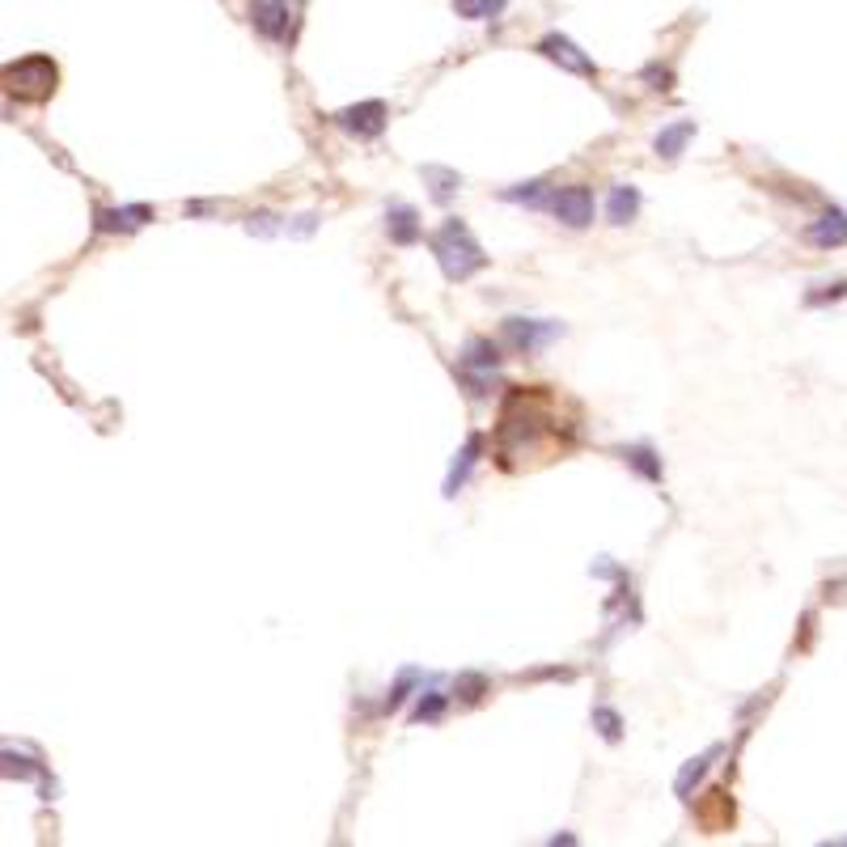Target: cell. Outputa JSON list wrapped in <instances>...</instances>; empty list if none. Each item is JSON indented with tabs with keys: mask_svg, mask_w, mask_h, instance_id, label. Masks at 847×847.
I'll use <instances>...</instances> for the list:
<instances>
[{
	"mask_svg": "<svg viewBox=\"0 0 847 847\" xmlns=\"http://www.w3.org/2000/svg\"><path fill=\"white\" fill-rule=\"evenodd\" d=\"M432 255H437L445 280H471L479 267H488V255L483 246L471 238V229L462 221H445L441 233L432 238Z\"/></svg>",
	"mask_w": 847,
	"mask_h": 847,
	"instance_id": "1",
	"label": "cell"
},
{
	"mask_svg": "<svg viewBox=\"0 0 847 847\" xmlns=\"http://www.w3.org/2000/svg\"><path fill=\"white\" fill-rule=\"evenodd\" d=\"M0 81H13V85H0V89H9V94L39 102V98H47L51 89H56V64L43 60V56H30V60L0 72Z\"/></svg>",
	"mask_w": 847,
	"mask_h": 847,
	"instance_id": "2",
	"label": "cell"
},
{
	"mask_svg": "<svg viewBox=\"0 0 847 847\" xmlns=\"http://www.w3.org/2000/svg\"><path fill=\"white\" fill-rule=\"evenodd\" d=\"M547 208L560 225L568 229H589L593 225V191L589 187H560L547 195Z\"/></svg>",
	"mask_w": 847,
	"mask_h": 847,
	"instance_id": "3",
	"label": "cell"
},
{
	"mask_svg": "<svg viewBox=\"0 0 847 847\" xmlns=\"http://www.w3.org/2000/svg\"><path fill=\"white\" fill-rule=\"evenodd\" d=\"M538 56H547L551 64H560V68H568V72H581V77H598V64H593L581 47H576L568 34H560V30H551V34H543L538 39Z\"/></svg>",
	"mask_w": 847,
	"mask_h": 847,
	"instance_id": "4",
	"label": "cell"
},
{
	"mask_svg": "<svg viewBox=\"0 0 847 847\" xmlns=\"http://www.w3.org/2000/svg\"><path fill=\"white\" fill-rule=\"evenodd\" d=\"M335 123L356 140H373V136L386 132V102H377V98L356 102V106H348V111H339Z\"/></svg>",
	"mask_w": 847,
	"mask_h": 847,
	"instance_id": "5",
	"label": "cell"
},
{
	"mask_svg": "<svg viewBox=\"0 0 847 847\" xmlns=\"http://www.w3.org/2000/svg\"><path fill=\"white\" fill-rule=\"evenodd\" d=\"M504 335L517 352H543L551 339H560L564 327L560 322H538V318H509L504 322Z\"/></svg>",
	"mask_w": 847,
	"mask_h": 847,
	"instance_id": "6",
	"label": "cell"
},
{
	"mask_svg": "<svg viewBox=\"0 0 847 847\" xmlns=\"http://www.w3.org/2000/svg\"><path fill=\"white\" fill-rule=\"evenodd\" d=\"M250 26H255L263 39L284 43L288 26H293V9H288V0H250Z\"/></svg>",
	"mask_w": 847,
	"mask_h": 847,
	"instance_id": "7",
	"label": "cell"
},
{
	"mask_svg": "<svg viewBox=\"0 0 847 847\" xmlns=\"http://www.w3.org/2000/svg\"><path fill=\"white\" fill-rule=\"evenodd\" d=\"M636 212H640V191L636 187H610V200H606V216H610V225H627V221H636Z\"/></svg>",
	"mask_w": 847,
	"mask_h": 847,
	"instance_id": "8",
	"label": "cell"
},
{
	"mask_svg": "<svg viewBox=\"0 0 847 847\" xmlns=\"http://www.w3.org/2000/svg\"><path fill=\"white\" fill-rule=\"evenodd\" d=\"M386 233L399 246H411L420 238V225H416V208H407V204H394L390 212H386Z\"/></svg>",
	"mask_w": 847,
	"mask_h": 847,
	"instance_id": "9",
	"label": "cell"
},
{
	"mask_svg": "<svg viewBox=\"0 0 847 847\" xmlns=\"http://www.w3.org/2000/svg\"><path fill=\"white\" fill-rule=\"evenodd\" d=\"M691 136H695V123H691V119H682V123H670V128H661V132H657L653 149H657L661 157H670V161H674V157H678L682 149H687V140H691Z\"/></svg>",
	"mask_w": 847,
	"mask_h": 847,
	"instance_id": "10",
	"label": "cell"
},
{
	"mask_svg": "<svg viewBox=\"0 0 847 847\" xmlns=\"http://www.w3.org/2000/svg\"><path fill=\"white\" fill-rule=\"evenodd\" d=\"M809 242L814 246H843L847 242V216L843 212L822 216L818 225H809Z\"/></svg>",
	"mask_w": 847,
	"mask_h": 847,
	"instance_id": "11",
	"label": "cell"
},
{
	"mask_svg": "<svg viewBox=\"0 0 847 847\" xmlns=\"http://www.w3.org/2000/svg\"><path fill=\"white\" fill-rule=\"evenodd\" d=\"M449 5H454V13L466 17V22H492V17L509 9V0H449Z\"/></svg>",
	"mask_w": 847,
	"mask_h": 847,
	"instance_id": "12",
	"label": "cell"
},
{
	"mask_svg": "<svg viewBox=\"0 0 847 847\" xmlns=\"http://www.w3.org/2000/svg\"><path fill=\"white\" fill-rule=\"evenodd\" d=\"M149 216H153V212L144 208V204L119 208V212H98V229H123V233H128V229H140L144 221H149Z\"/></svg>",
	"mask_w": 847,
	"mask_h": 847,
	"instance_id": "13",
	"label": "cell"
},
{
	"mask_svg": "<svg viewBox=\"0 0 847 847\" xmlns=\"http://www.w3.org/2000/svg\"><path fill=\"white\" fill-rule=\"evenodd\" d=\"M462 365H471V369H496L500 365V352H496V344L492 339H471L466 344V352H462Z\"/></svg>",
	"mask_w": 847,
	"mask_h": 847,
	"instance_id": "14",
	"label": "cell"
},
{
	"mask_svg": "<svg viewBox=\"0 0 847 847\" xmlns=\"http://www.w3.org/2000/svg\"><path fill=\"white\" fill-rule=\"evenodd\" d=\"M716 754H720V750L712 746L708 754H699V759H691L687 767H682V776H678V784H674V792H678L682 801H691V784H695V780H704V771H708V763L716 759Z\"/></svg>",
	"mask_w": 847,
	"mask_h": 847,
	"instance_id": "15",
	"label": "cell"
},
{
	"mask_svg": "<svg viewBox=\"0 0 847 847\" xmlns=\"http://www.w3.org/2000/svg\"><path fill=\"white\" fill-rule=\"evenodd\" d=\"M475 454H479V437H471V441H466V449L458 454L454 471H449V479H445V496H458V488L466 483V471H471V466H475Z\"/></svg>",
	"mask_w": 847,
	"mask_h": 847,
	"instance_id": "16",
	"label": "cell"
},
{
	"mask_svg": "<svg viewBox=\"0 0 847 847\" xmlns=\"http://www.w3.org/2000/svg\"><path fill=\"white\" fill-rule=\"evenodd\" d=\"M424 183H432V200L445 204L449 195L458 191V174H454V170H437V166H428V170H424Z\"/></svg>",
	"mask_w": 847,
	"mask_h": 847,
	"instance_id": "17",
	"label": "cell"
},
{
	"mask_svg": "<svg viewBox=\"0 0 847 847\" xmlns=\"http://www.w3.org/2000/svg\"><path fill=\"white\" fill-rule=\"evenodd\" d=\"M623 458L636 466V471L644 475V479H661V462H653V449H644V445H636V449H623Z\"/></svg>",
	"mask_w": 847,
	"mask_h": 847,
	"instance_id": "18",
	"label": "cell"
},
{
	"mask_svg": "<svg viewBox=\"0 0 847 847\" xmlns=\"http://www.w3.org/2000/svg\"><path fill=\"white\" fill-rule=\"evenodd\" d=\"M504 200L538 208V204H547V183H521V187H513V191H504Z\"/></svg>",
	"mask_w": 847,
	"mask_h": 847,
	"instance_id": "19",
	"label": "cell"
},
{
	"mask_svg": "<svg viewBox=\"0 0 847 847\" xmlns=\"http://www.w3.org/2000/svg\"><path fill=\"white\" fill-rule=\"evenodd\" d=\"M593 725L602 729V737L606 742H619V729H623V720L610 712V708H593Z\"/></svg>",
	"mask_w": 847,
	"mask_h": 847,
	"instance_id": "20",
	"label": "cell"
},
{
	"mask_svg": "<svg viewBox=\"0 0 847 847\" xmlns=\"http://www.w3.org/2000/svg\"><path fill=\"white\" fill-rule=\"evenodd\" d=\"M441 708H445V695L441 691H428V699L420 695V704H416V712H411V720H437Z\"/></svg>",
	"mask_w": 847,
	"mask_h": 847,
	"instance_id": "21",
	"label": "cell"
},
{
	"mask_svg": "<svg viewBox=\"0 0 847 847\" xmlns=\"http://www.w3.org/2000/svg\"><path fill=\"white\" fill-rule=\"evenodd\" d=\"M644 81H653V89H670V85H674V72L653 64V68H644Z\"/></svg>",
	"mask_w": 847,
	"mask_h": 847,
	"instance_id": "22",
	"label": "cell"
}]
</instances>
